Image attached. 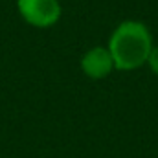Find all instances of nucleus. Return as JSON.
I'll return each instance as SVG.
<instances>
[{"label": "nucleus", "mask_w": 158, "mask_h": 158, "mask_svg": "<svg viewBox=\"0 0 158 158\" xmlns=\"http://www.w3.org/2000/svg\"><path fill=\"white\" fill-rule=\"evenodd\" d=\"M153 46L155 44L149 28L140 20H125L118 24L107 44L114 61V68L121 72L143 66Z\"/></svg>", "instance_id": "f257e3e1"}, {"label": "nucleus", "mask_w": 158, "mask_h": 158, "mask_svg": "<svg viewBox=\"0 0 158 158\" xmlns=\"http://www.w3.org/2000/svg\"><path fill=\"white\" fill-rule=\"evenodd\" d=\"M17 7L20 17L35 28H50L61 19L59 0H17Z\"/></svg>", "instance_id": "f03ea898"}, {"label": "nucleus", "mask_w": 158, "mask_h": 158, "mask_svg": "<svg viewBox=\"0 0 158 158\" xmlns=\"http://www.w3.org/2000/svg\"><path fill=\"white\" fill-rule=\"evenodd\" d=\"M81 72L90 79L109 77L116 68L107 46H94L81 57Z\"/></svg>", "instance_id": "7ed1b4c3"}, {"label": "nucleus", "mask_w": 158, "mask_h": 158, "mask_svg": "<svg viewBox=\"0 0 158 158\" xmlns=\"http://www.w3.org/2000/svg\"><path fill=\"white\" fill-rule=\"evenodd\" d=\"M147 66H149V70L158 76V46H153L151 48V52H149V55H147V63H145Z\"/></svg>", "instance_id": "20e7f679"}]
</instances>
